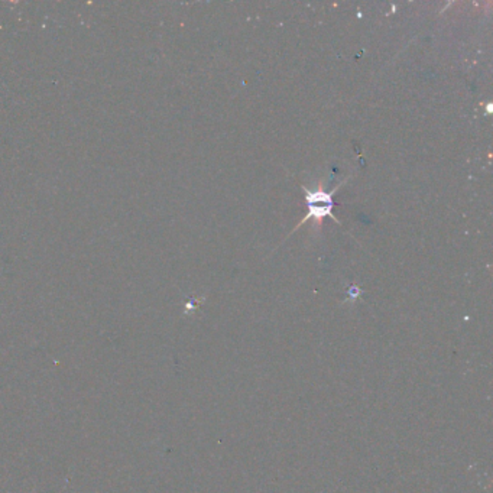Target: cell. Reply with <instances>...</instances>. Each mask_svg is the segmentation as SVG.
<instances>
[{"mask_svg": "<svg viewBox=\"0 0 493 493\" xmlns=\"http://www.w3.org/2000/svg\"><path fill=\"white\" fill-rule=\"evenodd\" d=\"M307 202L311 204V209H310V213H308V215H307V219L308 218H310V219L311 218L321 219V218H325V215H331L333 220H336V218L331 214L333 203H331V197L330 195H326L322 193H317V194L313 195V194L308 193Z\"/></svg>", "mask_w": 493, "mask_h": 493, "instance_id": "6da1fadb", "label": "cell"}]
</instances>
